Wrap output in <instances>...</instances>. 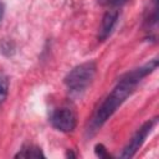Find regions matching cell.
I'll use <instances>...</instances> for the list:
<instances>
[{
	"label": "cell",
	"mask_w": 159,
	"mask_h": 159,
	"mask_svg": "<svg viewBox=\"0 0 159 159\" xmlns=\"http://www.w3.org/2000/svg\"><path fill=\"white\" fill-rule=\"evenodd\" d=\"M157 67H158V61L154 58L147 62L145 65L134 68L132 71H128L123 76H120L116 87L111 91V93L101 102V104L94 111L87 128V134L88 135L96 134L103 127V124L116 113V111L125 102V99L129 96H132V93L135 91L137 84L148 75L154 72Z\"/></svg>",
	"instance_id": "6da1fadb"
},
{
	"label": "cell",
	"mask_w": 159,
	"mask_h": 159,
	"mask_svg": "<svg viewBox=\"0 0 159 159\" xmlns=\"http://www.w3.org/2000/svg\"><path fill=\"white\" fill-rule=\"evenodd\" d=\"M97 72L94 61H87L75 66L63 78L65 86L72 96H81L92 83Z\"/></svg>",
	"instance_id": "7a4b0ae2"
},
{
	"label": "cell",
	"mask_w": 159,
	"mask_h": 159,
	"mask_svg": "<svg viewBox=\"0 0 159 159\" xmlns=\"http://www.w3.org/2000/svg\"><path fill=\"white\" fill-rule=\"evenodd\" d=\"M158 123V118H152L147 122H144L138 130L133 134V137L129 139V142L127 143V145L123 148V150L119 154V158H132L135 155V153L140 149V147L143 145V143L145 142L147 137L152 133V130L154 129V127Z\"/></svg>",
	"instance_id": "3957f363"
},
{
	"label": "cell",
	"mask_w": 159,
	"mask_h": 159,
	"mask_svg": "<svg viewBox=\"0 0 159 159\" xmlns=\"http://www.w3.org/2000/svg\"><path fill=\"white\" fill-rule=\"evenodd\" d=\"M50 123L51 125L63 133L72 132L76 125H77V117L76 113L68 108V107H62L55 109L51 116H50Z\"/></svg>",
	"instance_id": "277c9868"
},
{
	"label": "cell",
	"mask_w": 159,
	"mask_h": 159,
	"mask_svg": "<svg viewBox=\"0 0 159 159\" xmlns=\"http://www.w3.org/2000/svg\"><path fill=\"white\" fill-rule=\"evenodd\" d=\"M119 20V11L117 9H109L104 12V15L102 16L101 24L98 26V31H97V40L98 41H106L114 31L117 24Z\"/></svg>",
	"instance_id": "5b68a950"
},
{
	"label": "cell",
	"mask_w": 159,
	"mask_h": 159,
	"mask_svg": "<svg viewBox=\"0 0 159 159\" xmlns=\"http://www.w3.org/2000/svg\"><path fill=\"white\" fill-rule=\"evenodd\" d=\"M157 26H158V0H150L148 7L144 11L143 27L144 31L147 32V36L153 41H155Z\"/></svg>",
	"instance_id": "8992f818"
},
{
	"label": "cell",
	"mask_w": 159,
	"mask_h": 159,
	"mask_svg": "<svg viewBox=\"0 0 159 159\" xmlns=\"http://www.w3.org/2000/svg\"><path fill=\"white\" fill-rule=\"evenodd\" d=\"M15 158H36V159H40V158H46V155L43 154V152L40 147L34 145V144H29V145H24L15 154Z\"/></svg>",
	"instance_id": "52a82bcc"
},
{
	"label": "cell",
	"mask_w": 159,
	"mask_h": 159,
	"mask_svg": "<svg viewBox=\"0 0 159 159\" xmlns=\"http://www.w3.org/2000/svg\"><path fill=\"white\" fill-rule=\"evenodd\" d=\"M9 86H10V82H9L7 75L4 72H0V104L4 103L5 99L7 98Z\"/></svg>",
	"instance_id": "ba28073f"
},
{
	"label": "cell",
	"mask_w": 159,
	"mask_h": 159,
	"mask_svg": "<svg viewBox=\"0 0 159 159\" xmlns=\"http://www.w3.org/2000/svg\"><path fill=\"white\" fill-rule=\"evenodd\" d=\"M15 48H16L15 47V43L12 41H10V40H4L0 43V52L4 56H7V57L12 56L15 53Z\"/></svg>",
	"instance_id": "9c48e42d"
},
{
	"label": "cell",
	"mask_w": 159,
	"mask_h": 159,
	"mask_svg": "<svg viewBox=\"0 0 159 159\" xmlns=\"http://www.w3.org/2000/svg\"><path fill=\"white\" fill-rule=\"evenodd\" d=\"M129 0H97V2L101 5V6H104V7H109V9H116V7H119L124 4H127Z\"/></svg>",
	"instance_id": "30bf717a"
},
{
	"label": "cell",
	"mask_w": 159,
	"mask_h": 159,
	"mask_svg": "<svg viewBox=\"0 0 159 159\" xmlns=\"http://www.w3.org/2000/svg\"><path fill=\"white\" fill-rule=\"evenodd\" d=\"M94 153H96V155L99 157V158H109V157H111L109 153L107 152L106 147H104L103 144H101V143L94 147Z\"/></svg>",
	"instance_id": "8fae6325"
},
{
	"label": "cell",
	"mask_w": 159,
	"mask_h": 159,
	"mask_svg": "<svg viewBox=\"0 0 159 159\" xmlns=\"http://www.w3.org/2000/svg\"><path fill=\"white\" fill-rule=\"evenodd\" d=\"M4 15H5V5H4V2L0 1V25H1V22H2Z\"/></svg>",
	"instance_id": "7c38bea8"
}]
</instances>
